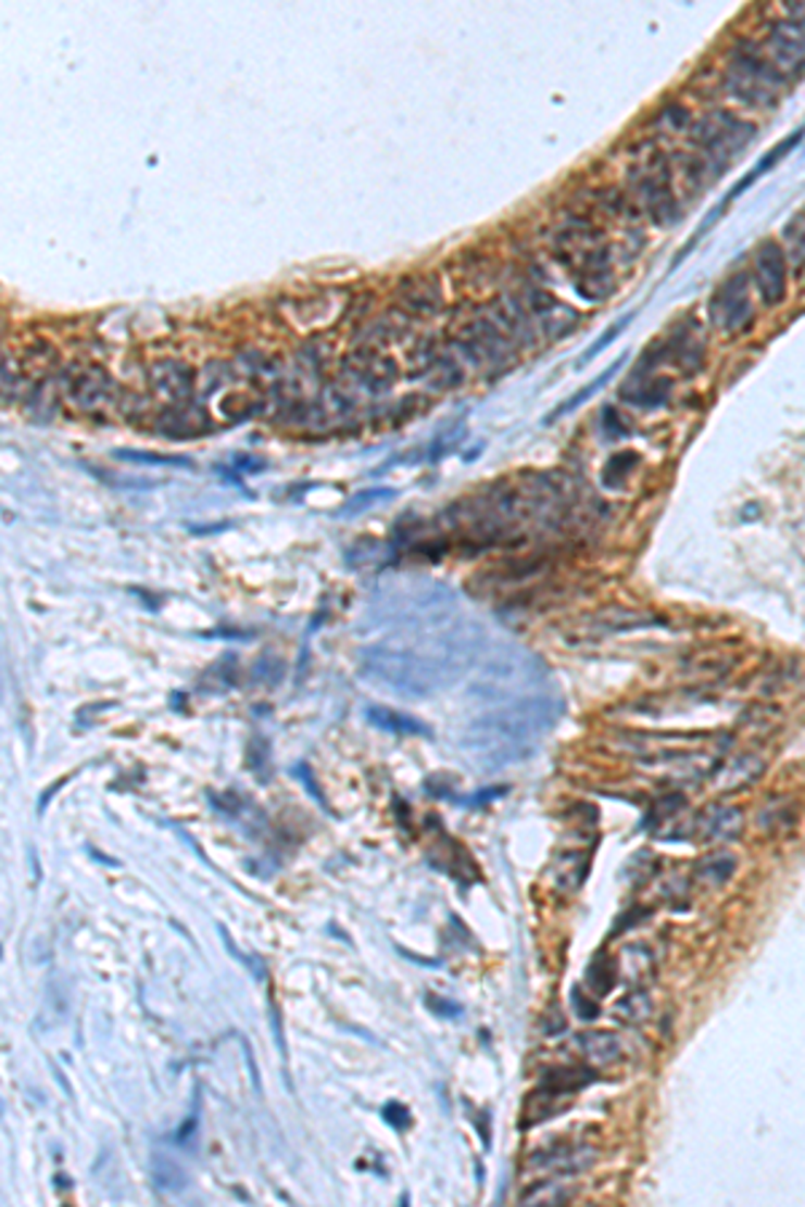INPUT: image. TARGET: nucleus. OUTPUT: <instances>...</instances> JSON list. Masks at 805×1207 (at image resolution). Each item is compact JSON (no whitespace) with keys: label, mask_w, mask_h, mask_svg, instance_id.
I'll return each mask as SVG.
<instances>
[{"label":"nucleus","mask_w":805,"mask_h":1207,"mask_svg":"<svg viewBox=\"0 0 805 1207\" xmlns=\"http://www.w3.org/2000/svg\"><path fill=\"white\" fill-rule=\"evenodd\" d=\"M483 650V633L473 623H451L432 637L403 644H370L360 650V674L379 688L422 701L460 682Z\"/></svg>","instance_id":"1"},{"label":"nucleus","mask_w":805,"mask_h":1207,"mask_svg":"<svg viewBox=\"0 0 805 1207\" xmlns=\"http://www.w3.org/2000/svg\"><path fill=\"white\" fill-rule=\"evenodd\" d=\"M784 248L787 259L795 261L797 268H803L805 263V210L792 217L784 228Z\"/></svg>","instance_id":"28"},{"label":"nucleus","mask_w":805,"mask_h":1207,"mask_svg":"<svg viewBox=\"0 0 805 1207\" xmlns=\"http://www.w3.org/2000/svg\"><path fill=\"white\" fill-rule=\"evenodd\" d=\"M763 770H765V763L757 757V754H739V757L728 759V763L719 768L715 787L719 792H739V789L752 787V783L763 776Z\"/></svg>","instance_id":"17"},{"label":"nucleus","mask_w":805,"mask_h":1207,"mask_svg":"<svg viewBox=\"0 0 805 1207\" xmlns=\"http://www.w3.org/2000/svg\"><path fill=\"white\" fill-rule=\"evenodd\" d=\"M272 1022H274V1039H277V1046L279 1052L285 1055V1041H282V1026H279V1015L277 1011H272Z\"/></svg>","instance_id":"46"},{"label":"nucleus","mask_w":805,"mask_h":1207,"mask_svg":"<svg viewBox=\"0 0 805 1207\" xmlns=\"http://www.w3.org/2000/svg\"><path fill=\"white\" fill-rule=\"evenodd\" d=\"M712 325L722 334H741L755 317V306L750 299V277L746 274H730L715 290L709 301Z\"/></svg>","instance_id":"5"},{"label":"nucleus","mask_w":805,"mask_h":1207,"mask_svg":"<svg viewBox=\"0 0 805 1207\" xmlns=\"http://www.w3.org/2000/svg\"><path fill=\"white\" fill-rule=\"evenodd\" d=\"M237 467H242V470H248V473H255V470H264L266 462L250 460V456H248V460H244V456H237Z\"/></svg>","instance_id":"45"},{"label":"nucleus","mask_w":805,"mask_h":1207,"mask_svg":"<svg viewBox=\"0 0 805 1207\" xmlns=\"http://www.w3.org/2000/svg\"><path fill=\"white\" fill-rule=\"evenodd\" d=\"M116 460L137 462V465H169V467H191V462L183 456H164V454H148V451H116Z\"/></svg>","instance_id":"33"},{"label":"nucleus","mask_w":805,"mask_h":1207,"mask_svg":"<svg viewBox=\"0 0 805 1207\" xmlns=\"http://www.w3.org/2000/svg\"><path fill=\"white\" fill-rule=\"evenodd\" d=\"M596 1159V1148L591 1146H569V1143H556L551 1148H542L529 1157V1167L532 1170H548L558 1172V1175H575V1172L588 1170Z\"/></svg>","instance_id":"13"},{"label":"nucleus","mask_w":805,"mask_h":1207,"mask_svg":"<svg viewBox=\"0 0 805 1207\" xmlns=\"http://www.w3.org/2000/svg\"><path fill=\"white\" fill-rule=\"evenodd\" d=\"M770 51L781 67H803L805 65V16L803 20H787L770 30Z\"/></svg>","instance_id":"15"},{"label":"nucleus","mask_w":805,"mask_h":1207,"mask_svg":"<svg viewBox=\"0 0 805 1207\" xmlns=\"http://www.w3.org/2000/svg\"><path fill=\"white\" fill-rule=\"evenodd\" d=\"M725 87L744 105H770L779 95L781 81L773 67L760 60V54L741 51L735 60H730L728 71H725Z\"/></svg>","instance_id":"4"},{"label":"nucleus","mask_w":805,"mask_h":1207,"mask_svg":"<svg viewBox=\"0 0 805 1207\" xmlns=\"http://www.w3.org/2000/svg\"><path fill=\"white\" fill-rule=\"evenodd\" d=\"M744 725L752 730H773L779 725V708L755 706L750 708V714L744 717Z\"/></svg>","instance_id":"34"},{"label":"nucleus","mask_w":805,"mask_h":1207,"mask_svg":"<svg viewBox=\"0 0 805 1207\" xmlns=\"http://www.w3.org/2000/svg\"><path fill=\"white\" fill-rule=\"evenodd\" d=\"M628 319H631V314H628V317H624V319H620V323H618V325H615V328H609V330H607V334H604V336H602V339H599V341H596V344H593V349H588V352H586V354H582V357H580V363H588V360H593V357H596V354H599V352H602V349H604V347H607V344H609V341H615V339H618V336H620V334H624V330H626V323H628Z\"/></svg>","instance_id":"41"},{"label":"nucleus","mask_w":805,"mask_h":1207,"mask_svg":"<svg viewBox=\"0 0 805 1207\" xmlns=\"http://www.w3.org/2000/svg\"><path fill=\"white\" fill-rule=\"evenodd\" d=\"M558 717H562V703L553 697H518L473 719L462 735V746L473 754L481 768L496 770L502 765L529 757V743L537 735L548 733Z\"/></svg>","instance_id":"2"},{"label":"nucleus","mask_w":805,"mask_h":1207,"mask_svg":"<svg viewBox=\"0 0 805 1207\" xmlns=\"http://www.w3.org/2000/svg\"><path fill=\"white\" fill-rule=\"evenodd\" d=\"M653 623H658V617L655 615H644V612H624V609L604 612L602 617H596V626L604 628V631H631V628H644V626H653Z\"/></svg>","instance_id":"27"},{"label":"nucleus","mask_w":805,"mask_h":1207,"mask_svg":"<svg viewBox=\"0 0 805 1207\" xmlns=\"http://www.w3.org/2000/svg\"><path fill=\"white\" fill-rule=\"evenodd\" d=\"M593 1081V1073L588 1071V1068H580V1066H562V1068H551V1071L542 1073V1081L540 1086H545V1090L556 1092V1095H575V1092H580L582 1086H588Z\"/></svg>","instance_id":"20"},{"label":"nucleus","mask_w":805,"mask_h":1207,"mask_svg":"<svg viewBox=\"0 0 805 1207\" xmlns=\"http://www.w3.org/2000/svg\"><path fill=\"white\" fill-rule=\"evenodd\" d=\"M268 752H272V746H268L264 735H253V741L248 743V768L253 770L261 781H268V778H272L268 776L272 774V768H268Z\"/></svg>","instance_id":"31"},{"label":"nucleus","mask_w":805,"mask_h":1207,"mask_svg":"<svg viewBox=\"0 0 805 1207\" xmlns=\"http://www.w3.org/2000/svg\"><path fill=\"white\" fill-rule=\"evenodd\" d=\"M398 301H401L398 309H403L411 317H432L443 309V290L436 277H427V274L405 277L398 285Z\"/></svg>","instance_id":"12"},{"label":"nucleus","mask_w":805,"mask_h":1207,"mask_svg":"<svg viewBox=\"0 0 805 1207\" xmlns=\"http://www.w3.org/2000/svg\"><path fill=\"white\" fill-rule=\"evenodd\" d=\"M293 774H295V778H299V781H304L306 792H310L312 797L317 800V803L325 808V794H323V789L317 787V781H314V774L310 770V765L299 763V765H295V768H293Z\"/></svg>","instance_id":"42"},{"label":"nucleus","mask_w":805,"mask_h":1207,"mask_svg":"<svg viewBox=\"0 0 805 1207\" xmlns=\"http://www.w3.org/2000/svg\"><path fill=\"white\" fill-rule=\"evenodd\" d=\"M381 1119H385L387 1124H390L392 1130H398V1132H405L411 1127V1111L403 1106V1103H398V1101L387 1103V1106L381 1108Z\"/></svg>","instance_id":"37"},{"label":"nucleus","mask_w":805,"mask_h":1207,"mask_svg":"<svg viewBox=\"0 0 805 1207\" xmlns=\"http://www.w3.org/2000/svg\"><path fill=\"white\" fill-rule=\"evenodd\" d=\"M365 717H368V722L374 725V728L385 730V733H392V735H430V728H427L425 722L408 717V714L395 712V708L368 706Z\"/></svg>","instance_id":"19"},{"label":"nucleus","mask_w":805,"mask_h":1207,"mask_svg":"<svg viewBox=\"0 0 805 1207\" xmlns=\"http://www.w3.org/2000/svg\"><path fill=\"white\" fill-rule=\"evenodd\" d=\"M197 1127H199V1086L197 1092H193V1106H191V1114H188L186 1121L180 1124V1130L175 1132L173 1141L178 1143V1146H188V1143L193 1141V1135H197Z\"/></svg>","instance_id":"36"},{"label":"nucleus","mask_w":805,"mask_h":1207,"mask_svg":"<svg viewBox=\"0 0 805 1207\" xmlns=\"http://www.w3.org/2000/svg\"><path fill=\"white\" fill-rule=\"evenodd\" d=\"M624 363H626V357H620V360H618V363H615V365H613V368H607V370H604V374H602V376H596V379H593V381H591V385H586V387H582V389H580V392H578V394H575V398H569V400H567V403H562V405H558V408H556V411H553V414H551V416H548V419H545V425H553V422H556V419H562V416L573 414V411H575V408H578V405H582V403H586V400H588V398H593V394H596V392H599V387H604V385H607V381H609V379H613V376H615V370H618V368H620V365H624Z\"/></svg>","instance_id":"26"},{"label":"nucleus","mask_w":805,"mask_h":1207,"mask_svg":"<svg viewBox=\"0 0 805 1207\" xmlns=\"http://www.w3.org/2000/svg\"><path fill=\"white\" fill-rule=\"evenodd\" d=\"M733 872H735V856L730 854V851H712V854H706L704 859L699 862V867H695V880L717 889V885L728 883V880L733 878Z\"/></svg>","instance_id":"21"},{"label":"nucleus","mask_w":805,"mask_h":1207,"mask_svg":"<svg viewBox=\"0 0 805 1207\" xmlns=\"http://www.w3.org/2000/svg\"><path fill=\"white\" fill-rule=\"evenodd\" d=\"M151 1181H153V1186L159 1189V1192L175 1194V1192H183V1189H186L188 1172L183 1170V1167L175 1162L173 1157H167V1154L153 1152L151 1154Z\"/></svg>","instance_id":"23"},{"label":"nucleus","mask_w":805,"mask_h":1207,"mask_svg":"<svg viewBox=\"0 0 805 1207\" xmlns=\"http://www.w3.org/2000/svg\"><path fill=\"white\" fill-rule=\"evenodd\" d=\"M341 368H344V376H350L352 385L368 389V392H385L398 379V363L376 347L355 349L341 363Z\"/></svg>","instance_id":"8"},{"label":"nucleus","mask_w":805,"mask_h":1207,"mask_svg":"<svg viewBox=\"0 0 805 1207\" xmlns=\"http://www.w3.org/2000/svg\"><path fill=\"white\" fill-rule=\"evenodd\" d=\"M207 427H210L207 414L191 403L169 405V408L159 411L156 416V432L167 435V438L173 440L197 438V435H202Z\"/></svg>","instance_id":"14"},{"label":"nucleus","mask_w":805,"mask_h":1207,"mask_svg":"<svg viewBox=\"0 0 805 1207\" xmlns=\"http://www.w3.org/2000/svg\"><path fill=\"white\" fill-rule=\"evenodd\" d=\"M218 931H221V940H224V942H226L228 953H231V955H234V958H237V960H242V964H244V966H248V969H250V971H253V975H255V977H259V980H264V964H261V960H259V958H250V955H242V953H239V950H237V945H234V940H231V936H228V934H226V929H224V926H218Z\"/></svg>","instance_id":"40"},{"label":"nucleus","mask_w":805,"mask_h":1207,"mask_svg":"<svg viewBox=\"0 0 805 1207\" xmlns=\"http://www.w3.org/2000/svg\"><path fill=\"white\" fill-rule=\"evenodd\" d=\"M633 465H637V456H633V451H624V454H615L613 460L607 462V483H618V480H624L628 473L633 470Z\"/></svg>","instance_id":"35"},{"label":"nucleus","mask_w":805,"mask_h":1207,"mask_svg":"<svg viewBox=\"0 0 805 1207\" xmlns=\"http://www.w3.org/2000/svg\"><path fill=\"white\" fill-rule=\"evenodd\" d=\"M148 385L156 394H162L164 400H169L173 405L188 403L193 398V387H197V376L180 360H159L148 370Z\"/></svg>","instance_id":"11"},{"label":"nucleus","mask_w":805,"mask_h":1207,"mask_svg":"<svg viewBox=\"0 0 805 1207\" xmlns=\"http://www.w3.org/2000/svg\"><path fill=\"white\" fill-rule=\"evenodd\" d=\"M797 140H801V131H795V135H792V137H790V140H787V142H781V146H776V148H773V151H770V153H768V159H765V162H760V164H757V167H755V169H752V173H750V175H746V180H744V183H739V186H735V188H733V191H730V193H728V199H735V197H739V193H741V191H744V188H750V186H752V183H755V180H757V177H760L763 173H768V169H770V167H773V164H776V162H779V159H781V156H784V153H787V151H790V148H795V142H797Z\"/></svg>","instance_id":"30"},{"label":"nucleus","mask_w":805,"mask_h":1207,"mask_svg":"<svg viewBox=\"0 0 805 1207\" xmlns=\"http://www.w3.org/2000/svg\"><path fill=\"white\" fill-rule=\"evenodd\" d=\"M425 1006L432 1011V1015L446 1017V1020H456V1017H462V1006L460 1004H454V1001H446V998H438V995H432V993L425 995Z\"/></svg>","instance_id":"39"},{"label":"nucleus","mask_w":805,"mask_h":1207,"mask_svg":"<svg viewBox=\"0 0 805 1207\" xmlns=\"http://www.w3.org/2000/svg\"><path fill=\"white\" fill-rule=\"evenodd\" d=\"M65 1011H67V991L60 985V982H54V985H49V991H46L41 1026L46 1022V1017H51V1026H56V1022L65 1017Z\"/></svg>","instance_id":"32"},{"label":"nucleus","mask_w":805,"mask_h":1207,"mask_svg":"<svg viewBox=\"0 0 805 1207\" xmlns=\"http://www.w3.org/2000/svg\"><path fill=\"white\" fill-rule=\"evenodd\" d=\"M586 980L593 993L607 995L615 988V980H618V964H615L607 953H599L596 958L591 960V966H588Z\"/></svg>","instance_id":"25"},{"label":"nucleus","mask_w":805,"mask_h":1207,"mask_svg":"<svg viewBox=\"0 0 805 1207\" xmlns=\"http://www.w3.org/2000/svg\"><path fill=\"white\" fill-rule=\"evenodd\" d=\"M615 1015L626 1026H644L653 1017V998L644 991H631L615 1004Z\"/></svg>","instance_id":"24"},{"label":"nucleus","mask_w":805,"mask_h":1207,"mask_svg":"<svg viewBox=\"0 0 805 1207\" xmlns=\"http://www.w3.org/2000/svg\"><path fill=\"white\" fill-rule=\"evenodd\" d=\"M62 392L76 408L97 411L113 398V381L100 365H71L62 374Z\"/></svg>","instance_id":"7"},{"label":"nucleus","mask_w":805,"mask_h":1207,"mask_svg":"<svg viewBox=\"0 0 805 1207\" xmlns=\"http://www.w3.org/2000/svg\"><path fill=\"white\" fill-rule=\"evenodd\" d=\"M573 1006H575V1011H578L580 1020H593V1017H596V1011H599L596 1004H593L591 998H586L580 988H575V991H573Z\"/></svg>","instance_id":"43"},{"label":"nucleus","mask_w":805,"mask_h":1207,"mask_svg":"<svg viewBox=\"0 0 805 1207\" xmlns=\"http://www.w3.org/2000/svg\"><path fill=\"white\" fill-rule=\"evenodd\" d=\"M505 792H507V787H492V789H487V792L470 794V797L462 800V803H465V805H483V803H492V800H496L500 794H505Z\"/></svg>","instance_id":"44"},{"label":"nucleus","mask_w":805,"mask_h":1207,"mask_svg":"<svg viewBox=\"0 0 805 1207\" xmlns=\"http://www.w3.org/2000/svg\"><path fill=\"white\" fill-rule=\"evenodd\" d=\"M755 285L765 306H779L787 296V250L765 239L755 253Z\"/></svg>","instance_id":"9"},{"label":"nucleus","mask_w":805,"mask_h":1207,"mask_svg":"<svg viewBox=\"0 0 805 1207\" xmlns=\"http://www.w3.org/2000/svg\"><path fill=\"white\" fill-rule=\"evenodd\" d=\"M548 679V668L527 650L505 647L494 652L487 663H483L481 674L476 682L470 684L473 695L483 697V701H518L521 692L527 688H537Z\"/></svg>","instance_id":"3"},{"label":"nucleus","mask_w":805,"mask_h":1207,"mask_svg":"<svg viewBox=\"0 0 805 1207\" xmlns=\"http://www.w3.org/2000/svg\"><path fill=\"white\" fill-rule=\"evenodd\" d=\"M582 1055L596 1066H613L624 1060V1041L609 1031H588L578 1035Z\"/></svg>","instance_id":"18"},{"label":"nucleus","mask_w":805,"mask_h":1207,"mask_svg":"<svg viewBox=\"0 0 805 1207\" xmlns=\"http://www.w3.org/2000/svg\"><path fill=\"white\" fill-rule=\"evenodd\" d=\"M567 1199H573V1192L569 1189H564L562 1183H534L529 1192L521 1194V1203L527 1205H562L567 1203Z\"/></svg>","instance_id":"29"},{"label":"nucleus","mask_w":805,"mask_h":1207,"mask_svg":"<svg viewBox=\"0 0 805 1207\" xmlns=\"http://www.w3.org/2000/svg\"><path fill=\"white\" fill-rule=\"evenodd\" d=\"M795 823H797V805L787 797L770 800L760 814H757V827H760L765 834L790 832Z\"/></svg>","instance_id":"22"},{"label":"nucleus","mask_w":805,"mask_h":1207,"mask_svg":"<svg viewBox=\"0 0 805 1207\" xmlns=\"http://www.w3.org/2000/svg\"><path fill=\"white\" fill-rule=\"evenodd\" d=\"M741 829H744V814L733 805H712L699 819L701 838L712 843H730L739 838Z\"/></svg>","instance_id":"16"},{"label":"nucleus","mask_w":805,"mask_h":1207,"mask_svg":"<svg viewBox=\"0 0 805 1207\" xmlns=\"http://www.w3.org/2000/svg\"><path fill=\"white\" fill-rule=\"evenodd\" d=\"M752 127L746 122H741L739 116L728 111L709 113L701 118V124L695 127V142L704 148L709 156L730 159L739 148H744L752 140Z\"/></svg>","instance_id":"6"},{"label":"nucleus","mask_w":805,"mask_h":1207,"mask_svg":"<svg viewBox=\"0 0 805 1207\" xmlns=\"http://www.w3.org/2000/svg\"><path fill=\"white\" fill-rule=\"evenodd\" d=\"M390 496H395V491H392V489H370V491H363V494H357L355 500H352L350 505L344 507V513H360V511H365V507L376 505V502L390 500Z\"/></svg>","instance_id":"38"},{"label":"nucleus","mask_w":805,"mask_h":1207,"mask_svg":"<svg viewBox=\"0 0 805 1207\" xmlns=\"http://www.w3.org/2000/svg\"><path fill=\"white\" fill-rule=\"evenodd\" d=\"M521 301L527 306V312L532 314L534 328H540L548 339H562L578 323V312L569 309L567 303L556 301L553 296H548L545 290H529Z\"/></svg>","instance_id":"10"}]
</instances>
